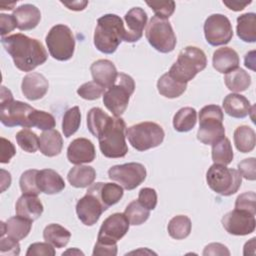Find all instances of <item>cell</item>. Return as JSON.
I'll return each mask as SVG.
<instances>
[{
  "mask_svg": "<svg viewBox=\"0 0 256 256\" xmlns=\"http://www.w3.org/2000/svg\"><path fill=\"white\" fill-rule=\"evenodd\" d=\"M124 215L131 225H141L149 218L150 210L141 205L138 200H134L127 205Z\"/></svg>",
  "mask_w": 256,
  "mask_h": 256,
  "instance_id": "cell-39",
  "label": "cell"
},
{
  "mask_svg": "<svg viewBox=\"0 0 256 256\" xmlns=\"http://www.w3.org/2000/svg\"><path fill=\"white\" fill-rule=\"evenodd\" d=\"M240 63L237 52L230 47H222L213 53L212 64L216 71L227 74L228 72L238 68Z\"/></svg>",
  "mask_w": 256,
  "mask_h": 256,
  "instance_id": "cell-22",
  "label": "cell"
},
{
  "mask_svg": "<svg viewBox=\"0 0 256 256\" xmlns=\"http://www.w3.org/2000/svg\"><path fill=\"white\" fill-rule=\"evenodd\" d=\"M34 110L32 106L21 101H15L9 89L1 87L0 93V121L6 127L22 126L30 128L29 115Z\"/></svg>",
  "mask_w": 256,
  "mask_h": 256,
  "instance_id": "cell-6",
  "label": "cell"
},
{
  "mask_svg": "<svg viewBox=\"0 0 256 256\" xmlns=\"http://www.w3.org/2000/svg\"><path fill=\"white\" fill-rule=\"evenodd\" d=\"M30 127H36L40 130H51L55 127L56 122L53 115L48 112L34 109L29 115Z\"/></svg>",
  "mask_w": 256,
  "mask_h": 256,
  "instance_id": "cell-41",
  "label": "cell"
},
{
  "mask_svg": "<svg viewBox=\"0 0 256 256\" xmlns=\"http://www.w3.org/2000/svg\"><path fill=\"white\" fill-rule=\"evenodd\" d=\"M206 65L207 58L205 53L195 46H187L180 51L168 74L178 82L188 83L197 73L204 70Z\"/></svg>",
  "mask_w": 256,
  "mask_h": 256,
  "instance_id": "cell-4",
  "label": "cell"
},
{
  "mask_svg": "<svg viewBox=\"0 0 256 256\" xmlns=\"http://www.w3.org/2000/svg\"><path fill=\"white\" fill-rule=\"evenodd\" d=\"M108 177L124 189L133 190L145 180L146 168L137 162L115 165L108 170Z\"/></svg>",
  "mask_w": 256,
  "mask_h": 256,
  "instance_id": "cell-12",
  "label": "cell"
},
{
  "mask_svg": "<svg viewBox=\"0 0 256 256\" xmlns=\"http://www.w3.org/2000/svg\"><path fill=\"white\" fill-rule=\"evenodd\" d=\"M12 15L17 23V28L22 31L34 29L41 20L40 10L32 4L20 5Z\"/></svg>",
  "mask_w": 256,
  "mask_h": 256,
  "instance_id": "cell-21",
  "label": "cell"
},
{
  "mask_svg": "<svg viewBox=\"0 0 256 256\" xmlns=\"http://www.w3.org/2000/svg\"><path fill=\"white\" fill-rule=\"evenodd\" d=\"M90 187L98 194L103 204L108 208L120 201L123 196V187L114 183L98 182Z\"/></svg>",
  "mask_w": 256,
  "mask_h": 256,
  "instance_id": "cell-27",
  "label": "cell"
},
{
  "mask_svg": "<svg viewBox=\"0 0 256 256\" xmlns=\"http://www.w3.org/2000/svg\"><path fill=\"white\" fill-rule=\"evenodd\" d=\"M61 3L63 5H65L66 7H68V9H70V10L80 11V10H83L86 7V5L88 4V1H72V2H63V1H61Z\"/></svg>",
  "mask_w": 256,
  "mask_h": 256,
  "instance_id": "cell-56",
  "label": "cell"
},
{
  "mask_svg": "<svg viewBox=\"0 0 256 256\" xmlns=\"http://www.w3.org/2000/svg\"><path fill=\"white\" fill-rule=\"evenodd\" d=\"M70 253H72V254H77V255H83V253L80 251V250H78V249H76V248H74V249H70V250H67L66 252H64V253H62V255H66V254H70Z\"/></svg>",
  "mask_w": 256,
  "mask_h": 256,
  "instance_id": "cell-59",
  "label": "cell"
},
{
  "mask_svg": "<svg viewBox=\"0 0 256 256\" xmlns=\"http://www.w3.org/2000/svg\"><path fill=\"white\" fill-rule=\"evenodd\" d=\"M55 249L48 242L33 243L28 247L26 256H54Z\"/></svg>",
  "mask_w": 256,
  "mask_h": 256,
  "instance_id": "cell-47",
  "label": "cell"
},
{
  "mask_svg": "<svg viewBox=\"0 0 256 256\" xmlns=\"http://www.w3.org/2000/svg\"><path fill=\"white\" fill-rule=\"evenodd\" d=\"M250 3L251 1H227V0L223 1V4L233 11H241Z\"/></svg>",
  "mask_w": 256,
  "mask_h": 256,
  "instance_id": "cell-55",
  "label": "cell"
},
{
  "mask_svg": "<svg viewBox=\"0 0 256 256\" xmlns=\"http://www.w3.org/2000/svg\"><path fill=\"white\" fill-rule=\"evenodd\" d=\"M17 27V23L13 15L0 14V34L1 37H5L6 34L13 31Z\"/></svg>",
  "mask_w": 256,
  "mask_h": 256,
  "instance_id": "cell-52",
  "label": "cell"
},
{
  "mask_svg": "<svg viewBox=\"0 0 256 256\" xmlns=\"http://www.w3.org/2000/svg\"><path fill=\"white\" fill-rule=\"evenodd\" d=\"M221 221L224 229L229 234L236 236L251 234L256 227L255 215L239 209H234L226 213Z\"/></svg>",
  "mask_w": 256,
  "mask_h": 256,
  "instance_id": "cell-16",
  "label": "cell"
},
{
  "mask_svg": "<svg viewBox=\"0 0 256 256\" xmlns=\"http://www.w3.org/2000/svg\"><path fill=\"white\" fill-rule=\"evenodd\" d=\"M187 88V83H181L173 79L168 72L163 74L157 81L158 92L167 98H177L181 96Z\"/></svg>",
  "mask_w": 256,
  "mask_h": 256,
  "instance_id": "cell-32",
  "label": "cell"
},
{
  "mask_svg": "<svg viewBox=\"0 0 256 256\" xmlns=\"http://www.w3.org/2000/svg\"><path fill=\"white\" fill-rule=\"evenodd\" d=\"M163 128L155 122H141L126 130V137L133 148L145 151L159 146L164 140Z\"/></svg>",
  "mask_w": 256,
  "mask_h": 256,
  "instance_id": "cell-8",
  "label": "cell"
},
{
  "mask_svg": "<svg viewBox=\"0 0 256 256\" xmlns=\"http://www.w3.org/2000/svg\"><path fill=\"white\" fill-rule=\"evenodd\" d=\"M138 201L148 210H153L157 205V193L153 188H142L138 194Z\"/></svg>",
  "mask_w": 256,
  "mask_h": 256,
  "instance_id": "cell-48",
  "label": "cell"
},
{
  "mask_svg": "<svg viewBox=\"0 0 256 256\" xmlns=\"http://www.w3.org/2000/svg\"><path fill=\"white\" fill-rule=\"evenodd\" d=\"M97 138L100 151L107 158H122L128 152L126 123L121 117H111Z\"/></svg>",
  "mask_w": 256,
  "mask_h": 256,
  "instance_id": "cell-3",
  "label": "cell"
},
{
  "mask_svg": "<svg viewBox=\"0 0 256 256\" xmlns=\"http://www.w3.org/2000/svg\"><path fill=\"white\" fill-rule=\"evenodd\" d=\"M147 13L140 7H134L130 9L124 16V20L127 26L126 35L124 41L136 42L143 35V29L147 24Z\"/></svg>",
  "mask_w": 256,
  "mask_h": 256,
  "instance_id": "cell-18",
  "label": "cell"
},
{
  "mask_svg": "<svg viewBox=\"0 0 256 256\" xmlns=\"http://www.w3.org/2000/svg\"><path fill=\"white\" fill-rule=\"evenodd\" d=\"M146 4L154 11L155 16L161 19H168L175 10L174 1H146Z\"/></svg>",
  "mask_w": 256,
  "mask_h": 256,
  "instance_id": "cell-45",
  "label": "cell"
},
{
  "mask_svg": "<svg viewBox=\"0 0 256 256\" xmlns=\"http://www.w3.org/2000/svg\"><path fill=\"white\" fill-rule=\"evenodd\" d=\"M93 81L104 87L105 89L111 87L118 76L115 65L107 59H99L92 63L90 67Z\"/></svg>",
  "mask_w": 256,
  "mask_h": 256,
  "instance_id": "cell-20",
  "label": "cell"
},
{
  "mask_svg": "<svg viewBox=\"0 0 256 256\" xmlns=\"http://www.w3.org/2000/svg\"><path fill=\"white\" fill-rule=\"evenodd\" d=\"M203 29L206 41L212 46L225 45L233 37L231 22L223 14H212L208 16Z\"/></svg>",
  "mask_w": 256,
  "mask_h": 256,
  "instance_id": "cell-13",
  "label": "cell"
},
{
  "mask_svg": "<svg viewBox=\"0 0 256 256\" xmlns=\"http://www.w3.org/2000/svg\"><path fill=\"white\" fill-rule=\"evenodd\" d=\"M37 186L41 192L52 195L61 192L65 188V182L56 171L43 169L38 170Z\"/></svg>",
  "mask_w": 256,
  "mask_h": 256,
  "instance_id": "cell-24",
  "label": "cell"
},
{
  "mask_svg": "<svg viewBox=\"0 0 256 256\" xmlns=\"http://www.w3.org/2000/svg\"><path fill=\"white\" fill-rule=\"evenodd\" d=\"M96 157L93 143L86 138L74 139L67 148V159L70 163L81 165L92 162Z\"/></svg>",
  "mask_w": 256,
  "mask_h": 256,
  "instance_id": "cell-17",
  "label": "cell"
},
{
  "mask_svg": "<svg viewBox=\"0 0 256 256\" xmlns=\"http://www.w3.org/2000/svg\"><path fill=\"white\" fill-rule=\"evenodd\" d=\"M45 40L48 51L54 59L67 61L72 58L75 50V38L68 26L64 24L53 26Z\"/></svg>",
  "mask_w": 256,
  "mask_h": 256,
  "instance_id": "cell-10",
  "label": "cell"
},
{
  "mask_svg": "<svg viewBox=\"0 0 256 256\" xmlns=\"http://www.w3.org/2000/svg\"><path fill=\"white\" fill-rule=\"evenodd\" d=\"M256 194L255 192H245L240 194L235 201V209L246 211L252 215L256 214Z\"/></svg>",
  "mask_w": 256,
  "mask_h": 256,
  "instance_id": "cell-46",
  "label": "cell"
},
{
  "mask_svg": "<svg viewBox=\"0 0 256 256\" xmlns=\"http://www.w3.org/2000/svg\"><path fill=\"white\" fill-rule=\"evenodd\" d=\"M197 121V112L192 107L179 109L173 117V127L178 132H188L194 128Z\"/></svg>",
  "mask_w": 256,
  "mask_h": 256,
  "instance_id": "cell-35",
  "label": "cell"
},
{
  "mask_svg": "<svg viewBox=\"0 0 256 256\" xmlns=\"http://www.w3.org/2000/svg\"><path fill=\"white\" fill-rule=\"evenodd\" d=\"M20 253L19 242L10 237H1L0 254L2 256H17Z\"/></svg>",
  "mask_w": 256,
  "mask_h": 256,
  "instance_id": "cell-50",
  "label": "cell"
},
{
  "mask_svg": "<svg viewBox=\"0 0 256 256\" xmlns=\"http://www.w3.org/2000/svg\"><path fill=\"white\" fill-rule=\"evenodd\" d=\"M63 139L59 131L51 129L44 131L39 138V150L47 157H54L61 153Z\"/></svg>",
  "mask_w": 256,
  "mask_h": 256,
  "instance_id": "cell-26",
  "label": "cell"
},
{
  "mask_svg": "<svg viewBox=\"0 0 256 256\" xmlns=\"http://www.w3.org/2000/svg\"><path fill=\"white\" fill-rule=\"evenodd\" d=\"M223 108L233 118H245L250 113L251 105L249 100L243 95L230 93L223 100Z\"/></svg>",
  "mask_w": 256,
  "mask_h": 256,
  "instance_id": "cell-25",
  "label": "cell"
},
{
  "mask_svg": "<svg viewBox=\"0 0 256 256\" xmlns=\"http://www.w3.org/2000/svg\"><path fill=\"white\" fill-rule=\"evenodd\" d=\"M238 172L245 179L254 181L256 179V159L251 157L242 160L238 163Z\"/></svg>",
  "mask_w": 256,
  "mask_h": 256,
  "instance_id": "cell-49",
  "label": "cell"
},
{
  "mask_svg": "<svg viewBox=\"0 0 256 256\" xmlns=\"http://www.w3.org/2000/svg\"><path fill=\"white\" fill-rule=\"evenodd\" d=\"M1 43L21 71L30 72L47 60L48 54L43 44L22 33L1 37Z\"/></svg>",
  "mask_w": 256,
  "mask_h": 256,
  "instance_id": "cell-1",
  "label": "cell"
},
{
  "mask_svg": "<svg viewBox=\"0 0 256 256\" xmlns=\"http://www.w3.org/2000/svg\"><path fill=\"white\" fill-rule=\"evenodd\" d=\"M92 254H93V256H96V255L115 256V255H117V244L109 245V244H103L100 242H96Z\"/></svg>",
  "mask_w": 256,
  "mask_h": 256,
  "instance_id": "cell-53",
  "label": "cell"
},
{
  "mask_svg": "<svg viewBox=\"0 0 256 256\" xmlns=\"http://www.w3.org/2000/svg\"><path fill=\"white\" fill-rule=\"evenodd\" d=\"M43 238L54 247L63 248L68 244L71 238V233L63 226L52 223L45 227L43 231Z\"/></svg>",
  "mask_w": 256,
  "mask_h": 256,
  "instance_id": "cell-31",
  "label": "cell"
},
{
  "mask_svg": "<svg viewBox=\"0 0 256 256\" xmlns=\"http://www.w3.org/2000/svg\"><path fill=\"white\" fill-rule=\"evenodd\" d=\"M236 32L238 37L244 41L253 43L256 41V14L245 13L237 18Z\"/></svg>",
  "mask_w": 256,
  "mask_h": 256,
  "instance_id": "cell-29",
  "label": "cell"
},
{
  "mask_svg": "<svg viewBox=\"0 0 256 256\" xmlns=\"http://www.w3.org/2000/svg\"><path fill=\"white\" fill-rule=\"evenodd\" d=\"M126 29L122 19L116 14H105L97 20L94 45L102 53L112 54L124 41Z\"/></svg>",
  "mask_w": 256,
  "mask_h": 256,
  "instance_id": "cell-2",
  "label": "cell"
},
{
  "mask_svg": "<svg viewBox=\"0 0 256 256\" xmlns=\"http://www.w3.org/2000/svg\"><path fill=\"white\" fill-rule=\"evenodd\" d=\"M111 116H109L107 113H105L101 108L94 107L89 110L87 114V127L90 133L98 137L105 125L110 120Z\"/></svg>",
  "mask_w": 256,
  "mask_h": 256,
  "instance_id": "cell-38",
  "label": "cell"
},
{
  "mask_svg": "<svg viewBox=\"0 0 256 256\" xmlns=\"http://www.w3.org/2000/svg\"><path fill=\"white\" fill-rule=\"evenodd\" d=\"M234 157L230 140L226 137L212 144V160L215 164L228 165Z\"/></svg>",
  "mask_w": 256,
  "mask_h": 256,
  "instance_id": "cell-36",
  "label": "cell"
},
{
  "mask_svg": "<svg viewBox=\"0 0 256 256\" xmlns=\"http://www.w3.org/2000/svg\"><path fill=\"white\" fill-rule=\"evenodd\" d=\"M105 88L94 81H89L82 84L77 89V94L85 100H95L102 96Z\"/></svg>",
  "mask_w": 256,
  "mask_h": 256,
  "instance_id": "cell-44",
  "label": "cell"
},
{
  "mask_svg": "<svg viewBox=\"0 0 256 256\" xmlns=\"http://www.w3.org/2000/svg\"><path fill=\"white\" fill-rule=\"evenodd\" d=\"M15 211L18 216L33 222L42 215L43 205L36 195L23 194L16 202Z\"/></svg>",
  "mask_w": 256,
  "mask_h": 256,
  "instance_id": "cell-23",
  "label": "cell"
},
{
  "mask_svg": "<svg viewBox=\"0 0 256 256\" xmlns=\"http://www.w3.org/2000/svg\"><path fill=\"white\" fill-rule=\"evenodd\" d=\"M223 111L220 106L210 104L199 112V129L197 139L206 145H212L225 136L223 126Z\"/></svg>",
  "mask_w": 256,
  "mask_h": 256,
  "instance_id": "cell-5",
  "label": "cell"
},
{
  "mask_svg": "<svg viewBox=\"0 0 256 256\" xmlns=\"http://www.w3.org/2000/svg\"><path fill=\"white\" fill-rule=\"evenodd\" d=\"M107 209L98 194L90 186L86 194L76 204L77 216L86 226L94 225L99 220L101 214Z\"/></svg>",
  "mask_w": 256,
  "mask_h": 256,
  "instance_id": "cell-14",
  "label": "cell"
},
{
  "mask_svg": "<svg viewBox=\"0 0 256 256\" xmlns=\"http://www.w3.org/2000/svg\"><path fill=\"white\" fill-rule=\"evenodd\" d=\"M16 141L20 148L25 152L34 153L39 149L38 136L28 128H24L16 134Z\"/></svg>",
  "mask_w": 256,
  "mask_h": 256,
  "instance_id": "cell-42",
  "label": "cell"
},
{
  "mask_svg": "<svg viewBox=\"0 0 256 256\" xmlns=\"http://www.w3.org/2000/svg\"><path fill=\"white\" fill-rule=\"evenodd\" d=\"M37 173L38 170L30 169L23 172L20 176L19 185L23 194L38 195L41 193L37 186Z\"/></svg>",
  "mask_w": 256,
  "mask_h": 256,
  "instance_id": "cell-43",
  "label": "cell"
},
{
  "mask_svg": "<svg viewBox=\"0 0 256 256\" xmlns=\"http://www.w3.org/2000/svg\"><path fill=\"white\" fill-rule=\"evenodd\" d=\"M192 228L191 220L185 215H177L173 217L168 223V233L169 235L176 239L181 240L189 236Z\"/></svg>",
  "mask_w": 256,
  "mask_h": 256,
  "instance_id": "cell-37",
  "label": "cell"
},
{
  "mask_svg": "<svg viewBox=\"0 0 256 256\" xmlns=\"http://www.w3.org/2000/svg\"><path fill=\"white\" fill-rule=\"evenodd\" d=\"M48 88V80L44 75L37 72H32L25 75L21 84L23 95L31 101L43 98L47 93Z\"/></svg>",
  "mask_w": 256,
  "mask_h": 256,
  "instance_id": "cell-19",
  "label": "cell"
},
{
  "mask_svg": "<svg viewBox=\"0 0 256 256\" xmlns=\"http://www.w3.org/2000/svg\"><path fill=\"white\" fill-rule=\"evenodd\" d=\"M225 85L232 92L245 91L251 85L250 75L241 68H236L228 72L224 77Z\"/></svg>",
  "mask_w": 256,
  "mask_h": 256,
  "instance_id": "cell-34",
  "label": "cell"
},
{
  "mask_svg": "<svg viewBox=\"0 0 256 256\" xmlns=\"http://www.w3.org/2000/svg\"><path fill=\"white\" fill-rule=\"evenodd\" d=\"M129 225L124 213H114L108 216L99 229L97 242L109 245L117 244V241L128 232Z\"/></svg>",
  "mask_w": 256,
  "mask_h": 256,
  "instance_id": "cell-15",
  "label": "cell"
},
{
  "mask_svg": "<svg viewBox=\"0 0 256 256\" xmlns=\"http://www.w3.org/2000/svg\"><path fill=\"white\" fill-rule=\"evenodd\" d=\"M16 154L15 146L12 144L11 141L1 137V156H0V162L5 164L9 163L10 159Z\"/></svg>",
  "mask_w": 256,
  "mask_h": 256,
  "instance_id": "cell-51",
  "label": "cell"
},
{
  "mask_svg": "<svg viewBox=\"0 0 256 256\" xmlns=\"http://www.w3.org/2000/svg\"><path fill=\"white\" fill-rule=\"evenodd\" d=\"M203 255H230V252L227 247L221 243H210L204 248Z\"/></svg>",
  "mask_w": 256,
  "mask_h": 256,
  "instance_id": "cell-54",
  "label": "cell"
},
{
  "mask_svg": "<svg viewBox=\"0 0 256 256\" xmlns=\"http://www.w3.org/2000/svg\"><path fill=\"white\" fill-rule=\"evenodd\" d=\"M254 55H255V51H251L245 55V66L252 70H255V68H254L255 56Z\"/></svg>",
  "mask_w": 256,
  "mask_h": 256,
  "instance_id": "cell-58",
  "label": "cell"
},
{
  "mask_svg": "<svg viewBox=\"0 0 256 256\" xmlns=\"http://www.w3.org/2000/svg\"><path fill=\"white\" fill-rule=\"evenodd\" d=\"M146 39L149 44L161 53H169L174 50L177 39L168 19L153 16L146 27Z\"/></svg>",
  "mask_w": 256,
  "mask_h": 256,
  "instance_id": "cell-11",
  "label": "cell"
},
{
  "mask_svg": "<svg viewBox=\"0 0 256 256\" xmlns=\"http://www.w3.org/2000/svg\"><path fill=\"white\" fill-rule=\"evenodd\" d=\"M134 89L133 78L125 73H118L115 83L104 92L103 103L114 117H120L125 112Z\"/></svg>",
  "mask_w": 256,
  "mask_h": 256,
  "instance_id": "cell-7",
  "label": "cell"
},
{
  "mask_svg": "<svg viewBox=\"0 0 256 256\" xmlns=\"http://www.w3.org/2000/svg\"><path fill=\"white\" fill-rule=\"evenodd\" d=\"M234 144L238 151L242 153L251 152L256 143V135L254 130L246 125L237 127L234 131Z\"/></svg>",
  "mask_w": 256,
  "mask_h": 256,
  "instance_id": "cell-33",
  "label": "cell"
},
{
  "mask_svg": "<svg viewBox=\"0 0 256 256\" xmlns=\"http://www.w3.org/2000/svg\"><path fill=\"white\" fill-rule=\"evenodd\" d=\"M4 225L7 236L19 241L27 237L29 234L32 227V221L17 215L9 218L4 222Z\"/></svg>",
  "mask_w": 256,
  "mask_h": 256,
  "instance_id": "cell-30",
  "label": "cell"
},
{
  "mask_svg": "<svg viewBox=\"0 0 256 256\" xmlns=\"http://www.w3.org/2000/svg\"><path fill=\"white\" fill-rule=\"evenodd\" d=\"M96 178V171L93 167L87 165H76L68 172L67 179L69 183L76 188H85L93 184Z\"/></svg>",
  "mask_w": 256,
  "mask_h": 256,
  "instance_id": "cell-28",
  "label": "cell"
},
{
  "mask_svg": "<svg viewBox=\"0 0 256 256\" xmlns=\"http://www.w3.org/2000/svg\"><path fill=\"white\" fill-rule=\"evenodd\" d=\"M11 184V175L9 172L1 169V192L5 191Z\"/></svg>",
  "mask_w": 256,
  "mask_h": 256,
  "instance_id": "cell-57",
  "label": "cell"
},
{
  "mask_svg": "<svg viewBox=\"0 0 256 256\" xmlns=\"http://www.w3.org/2000/svg\"><path fill=\"white\" fill-rule=\"evenodd\" d=\"M81 113L78 106H74L68 109L63 116L62 131L66 138L72 136L80 127Z\"/></svg>",
  "mask_w": 256,
  "mask_h": 256,
  "instance_id": "cell-40",
  "label": "cell"
},
{
  "mask_svg": "<svg viewBox=\"0 0 256 256\" xmlns=\"http://www.w3.org/2000/svg\"><path fill=\"white\" fill-rule=\"evenodd\" d=\"M206 181L208 186L217 194L230 196L240 188L242 176L236 169L214 163L206 173Z\"/></svg>",
  "mask_w": 256,
  "mask_h": 256,
  "instance_id": "cell-9",
  "label": "cell"
}]
</instances>
